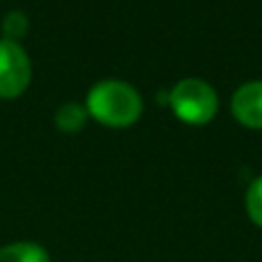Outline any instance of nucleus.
I'll use <instances>...</instances> for the list:
<instances>
[{
	"instance_id": "nucleus-2",
	"label": "nucleus",
	"mask_w": 262,
	"mask_h": 262,
	"mask_svg": "<svg viewBox=\"0 0 262 262\" xmlns=\"http://www.w3.org/2000/svg\"><path fill=\"white\" fill-rule=\"evenodd\" d=\"M219 92L212 83L205 78H182L168 90V108L172 111L180 122L191 127H203L209 124L219 113Z\"/></svg>"
},
{
	"instance_id": "nucleus-5",
	"label": "nucleus",
	"mask_w": 262,
	"mask_h": 262,
	"mask_svg": "<svg viewBox=\"0 0 262 262\" xmlns=\"http://www.w3.org/2000/svg\"><path fill=\"white\" fill-rule=\"evenodd\" d=\"M0 262H51V255L37 242H12L0 246Z\"/></svg>"
},
{
	"instance_id": "nucleus-8",
	"label": "nucleus",
	"mask_w": 262,
	"mask_h": 262,
	"mask_svg": "<svg viewBox=\"0 0 262 262\" xmlns=\"http://www.w3.org/2000/svg\"><path fill=\"white\" fill-rule=\"evenodd\" d=\"M28 16L21 12V9H12V12L5 14L3 18V35L5 39H12V41H18L23 35L28 32Z\"/></svg>"
},
{
	"instance_id": "nucleus-7",
	"label": "nucleus",
	"mask_w": 262,
	"mask_h": 262,
	"mask_svg": "<svg viewBox=\"0 0 262 262\" xmlns=\"http://www.w3.org/2000/svg\"><path fill=\"white\" fill-rule=\"evenodd\" d=\"M244 209H246V216L251 219V223L262 230V175L253 177L249 182V186H246Z\"/></svg>"
},
{
	"instance_id": "nucleus-6",
	"label": "nucleus",
	"mask_w": 262,
	"mask_h": 262,
	"mask_svg": "<svg viewBox=\"0 0 262 262\" xmlns=\"http://www.w3.org/2000/svg\"><path fill=\"white\" fill-rule=\"evenodd\" d=\"M88 108L85 104H78V101H64L62 106H58L55 111L53 120H55V127L60 131H67V134H76L85 127L88 122Z\"/></svg>"
},
{
	"instance_id": "nucleus-4",
	"label": "nucleus",
	"mask_w": 262,
	"mask_h": 262,
	"mask_svg": "<svg viewBox=\"0 0 262 262\" xmlns=\"http://www.w3.org/2000/svg\"><path fill=\"white\" fill-rule=\"evenodd\" d=\"M230 113L244 129L262 131V78L242 83L232 92Z\"/></svg>"
},
{
	"instance_id": "nucleus-3",
	"label": "nucleus",
	"mask_w": 262,
	"mask_h": 262,
	"mask_svg": "<svg viewBox=\"0 0 262 262\" xmlns=\"http://www.w3.org/2000/svg\"><path fill=\"white\" fill-rule=\"evenodd\" d=\"M32 78V64L18 41L0 39V97H18Z\"/></svg>"
},
{
	"instance_id": "nucleus-1",
	"label": "nucleus",
	"mask_w": 262,
	"mask_h": 262,
	"mask_svg": "<svg viewBox=\"0 0 262 262\" xmlns=\"http://www.w3.org/2000/svg\"><path fill=\"white\" fill-rule=\"evenodd\" d=\"M85 108L92 120L111 129L134 127L143 115V95L122 78H104L88 90Z\"/></svg>"
}]
</instances>
